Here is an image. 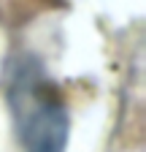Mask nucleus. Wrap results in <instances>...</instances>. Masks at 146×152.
<instances>
[{
  "mask_svg": "<svg viewBox=\"0 0 146 152\" xmlns=\"http://www.w3.org/2000/svg\"><path fill=\"white\" fill-rule=\"evenodd\" d=\"M19 128L30 152H62L65 141V111L57 98L41 82H27L19 87Z\"/></svg>",
  "mask_w": 146,
  "mask_h": 152,
  "instance_id": "obj_1",
  "label": "nucleus"
}]
</instances>
